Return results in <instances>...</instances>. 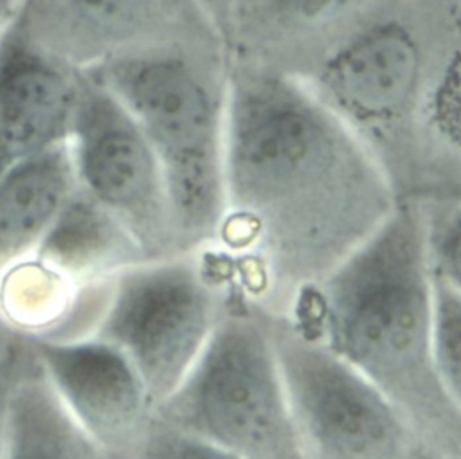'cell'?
Instances as JSON below:
<instances>
[{"label":"cell","mask_w":461,"mask_h":459,"mask_svg":"<svg viewBox=\"0 0 461 459\" xmlns=\"http://www.w3.org/2000/svg\"><path fill=\"white\" fill-rule=\"evenodd\" d=\"M223 187L212 248L229 279L279 315L398 203L375 155L303 81L236 65H229Z\"/></svg>","instance_id":"6da1fadb"},{"label":"cell","mask_w":461,"mask_h":459,"mask_svg":"<svg viewBox=\"0 0 461 459\" xmlns=\"http://www.w3.org/2000/svg\"><path fill=\"white\" fill-rule=\"evenodd\" d=\"M373 383L436 454L461 459V412L432 347V274L423 205L398 200L387 220L285 313Z\"/></svg>","instance_id":"7a4b0ae2"},{"label":"cell","mask_w":461,"mask_h":459,"mask_svg":"<svg viewBox=\"0 0 461 459\" xmlns=\"http://www.w3.org/2000/svg\"><path fill=\"white\" fill-rule=\"evenodd\" d=\"M90 74L131 113L158 160L176 254L212 247L225 211V47H153Z\"/></svg>","instance_id":"3957f363"},{"label":"cell","mask_w":461,"mask_h":459,"mask_svg":"<svg viewBox=\"0 0 461 459\" xmlns=\"http://www.w3.org/2000/svg\"><path fill=\"white\" fill-rule=\"evenodd\" d=\"M155 418L240 459H304L265 310L232 281L203 351Z\"/></svg>","instance_id":"277c9868"},{"label":"cell","mask_w":461,"mask_h":459,"mask_svg":"<svg viewBox=\"0 0 461 459\" xmlns=\"http://www.w3.org/2000/svg\"><path fill=\"white\" fill-rule=\"evenodd\" d=\"M432 25L434 0H382L303 81L375 155L398 200L412 180Z\"/></svg>","instance_id":"5b68a950"},{"label":"cell","mask_w":461,"mask_h":459,"mask_svg":"<svg viewBox=\"0 0 461 459\" xmlns=\"http://www.w3.org/2000/svg\"><path fill=\"white\" fill-rule=\"evenodd\" d=\"M92 335L133 365L157 409L187 376L223 308L225 274L211 248L137 261L103 283Z\"/></svg>","instance_id":"8992f818"},{"label":"cell","mask_w":461,"mask_h":459,"mask_svg":"<svg viewBox=\"0 0 461 459\" xmlns=\"http://www.w3.org/2000/svg\"><path fill=\"white\" fill-rule=\"evenodd\" d=\"M265 315L304 459H430L436 454L358 371L288 317Z\"/></svg>","instance_id":"52a82bcc"},{"label":"cell","mask_w":461,"mask_h":459,"mask_svg":"<svg viewBox=\"0 0 461 459\" xmlns=\"http://www.w3.org/2000/svg\"><path fill=\"white\" fill-rule=\"evenodd\" d=\"M77 187L106 209L146 259L176 254L158 160L124 104L90 72L68 137Z\"/></svg>","instance_id":"ba28073f"},{"label":"cell","mask_w":461,"mask_h":459,"mask_svg":"<svg viewBox=\"0 0 461 459\" xmlns=\"http://www.w3.org/2000/svg\"><path fill=\"white\" fill-rule=\"evenodd\" d=\"M7 22L79 72L153 47H225L198 0H14Z\"/></svg>","instance_id":"9c48e42d"},{"label":"cell","mask_w":461,"mask_h":459,"mask_svg":"<svg viewBox=\"0 0 461 459\" xmlns=\"http://www.w3.org/2000/svg\"><path fill=\"white\" fill-rule=\"evenodd\" d=\"M32 356L85 432L121 459L155 414L130 360L92 333L34 337Z\"/></svg>","instance_id":"30bf717a"},{"label":"cell","mask_w":461,"mask_h":459,"mask_svg":"<svg viewBox=\"0 0 461 459\" xmlns=\"http://www.w3.org/2000/svg\"><path fill=\"white\" fill-rule=\"evenodd\" d=\"M382 0H238L221 40L229 65L304 81Z\"/></svg>","instance_id":"8fae6325"},{"label":"cell","mask_w":461,"mask_h":459,"mask_svg":"<svg viewBox=\"0 0 461 459\" xmlns=\"http://www.w3.org/2000/svg\"><path fill=\"white\" fill-rule=\"evenodd\" d=\"M81 74L32 47L4 18L0 27V175L68 142Z\"/></svg>","instance_id":"7c38bea8"},{"label":"cell","mask_w":461,"mask_h":459,"mask_svg":"<svg viewBox=\"0 0 461 459\" xmlns=\"http://www.w3.org/2000/svg\"><path fill=\"white\" fill-rule=\"evenodd\" d=\"M405 198L461 200V0H434L430 65Z\"/></svg>","instance_id":"4fadbf2b"},{"label":"cell","mask_w":461,"mask_h":459,"mask_svg":"<svg viewBox=\"0 0 461 459\" xmlns=\"http://www.w3.org/2000/svg\"><path fill=\"white\" fill-rule=\"evenodd\" d=\"M77 189L68 142L0 175V272L31 256Z\"/></svg>","instance_id":"5bb4252c"},{"label":"cell","mask_w":461,"mask_h":459,"mask_svg":"<svg viewBox=\"0 0 461 459\" xmlns=\"http://www.w3.org/2000/svg\"><path fill=\"white\" fill-rule=\"evenodd\" d=\"M31 256L77 288L146 259L130 232L79 187Z\"/></svg>","instance_id":"9a60e30c"},{"label":"cell","mask_w":461,"mask_h":459,"mask_svg":"<svg viewBox=\"0 0 461 459\" xmlns=\"http://www.w3.org/2000/svg\"><path fill=\"white\" fill-rule=\"evenodd\" d=\"M0 459H112L67 410L32 360L14 371L4 412Z\"/></svg>","instance_id":"2e32d148"},{"label":"cell","mask_w":461,"mask_h":459,"mask_svg":"<svg viewBox=\"0 0 461 459\" xmlns=\"http://www.w3.org/2000/svg\"><path fill=\"white\" fill-rule=\"evenodd\" d=\"M432 347L443 389L461 412V292L434 275Z\"/></svg>","instance_id":"e0dca14e"},{"label":"cell","mask_w":461,"mask_h":459,"mask_svg":"<svg viewBox=\"0 0 461 459\" xmlns=\"http://www.w3.org/2000/svg\"><path fill=\"white\" fill-rule=\"evenodd\" d=\"M434 277L461 292V200L421 202Z\"/></svg>","instance_id":"ac0fdd59"},{"label":"cell","mask_w":461,"mask_h":459,"mask_svg":"<svg viewBox=\"0 0 461 459\" xmlns=\"http://www.w3.org/2000/svg\"><path fill=\"white\" fill-rule=\"evenodd\" d=\"M121 459H240L153 418Z\"/></svg>","instance_id":"d6986e66"},{"label":"cell","mask_w":461,"mask_h":459,"mask_svg":"<svg viewBox=\"0 0 461 459\" xmlns=\"http://www.w3.org/2000/svg\"><path fill=\"white\" fill-rule=\"evenodd\" d=\"M238 0H198V4L203 7V11L209 14L220 34L223 32V27L229 20V14Z\"/></svg>","instance_id":"ffe728a7"},{"label":"cell","mask_w":461,"mask_h":459,"mask_svg":"<svg viewBox=\"0 0 461 459\" xmlns=\"http://www.w3.org/2000/svg\"><path fill=\"white\" fill-rule=\"evenodd\" d=\"M13 373H2L0 374V446H2V428H4V412H5V401L11 387Z\"/></svg>","instance_id":"44dd1931"},{"label":"cell","mask_w":461,"mask_h":459,"mask_svg":"<svg viewBox=\"0 0 461 459\" xmlns=\"http://www.w3.org/2000/svg\"><path fill=\"white\" fill-rule=\"evenodd\" d=\"M13 2L14 0H0V16H7L9 14V11H11V7H13Z\"/></svg>","instance_id":"7402d4cb"},{"label":"cell","mask_w":461,"mask_h":459,"mask_svg":"<svg viewBox=\"0 0 461 459\" xmlns=\"http://www.w3.org/2000/svg\"><path fill=\"white\" fill-rule=\"evenodd\" d=\"M430 459H454V457H445V455H439V454H434Z\"/></svg>","instance_id":"603a6c76"},{"label":"cell","mask_w":461,"mask_h":459,"mask_svg":"<svg viewBox=\"0 0 461 459\" xmlns=\"http://www.w3.org/2000/svg\"><path fill=\"white\" fill-rule=\"evenodd\" d=\"M2 22H4V16H0V27H2Z\"/></svg>","instance_id":"cb8c5ba5"}]
</instances>
